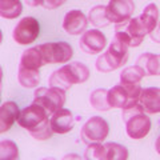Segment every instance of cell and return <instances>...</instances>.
<instances>
[{"mask_svg":"<svg viewBox=\"0 0 160 160\" xmlns=\"http://www.w3.org/2000/svg\"><path fill=\"white\" fill-rule=\"evenodd\" d=\"M128 47H131V40L128 35L122 29H115V35L106 52L99 55L95 67L99 72H112L123 67L128 60Z\"/></svg>","mask_w":160,"mask_h":160,"instance_id":"6da1fadb","label":"cell"},{"mask_svg":"<svg viewBox=\"0 0 160 160\" xmlns=\"http://www.w3.org/2000/svg\"><path fill=\"white\" fill-rule=\"evenodd\" d=\"M89 78V69L82 62H72L69 64H64L56 71H53L49 76V87H58L64 91L69 89L75 84H80L87 82Z\"/></svg>","mask_w":160,"mask_h":160,"instance_id":"7a4b0ae2","label":"cell"},{"mask_svg":"<svg viewBox=\"0 0 160 160\" xmlns=\"http://www.w3.org/2000/svg\"><path fill=\"white\" fill-rule=\"evenodd\" d=\"M122 119L126 124V131L128 136L133 140H139L147 136L148 132L151 131L152 123L144 108L140 104H136L131 108L122 109Z\"/></svg>","mask_w":160,"mask_h":160,"instance_id":"3957f363","label":"cell"},{"mask_svg":"<svg viewBox=\"0 0 160 160\" xmlns=\"http://www.w3.org/2000/svg\"><path fill=\"white\" fill-rule=\"evenodd\" d=\"M142 86L139 84H123L119 83L108 89V102L112 108L127 109L139 104L142 93Z\"/></svg>","mask_w":160,"mask_h":160,"instance_id":"277c9868","label":"cell"},{"mask_svg":"<svg viewBox=\"0 0 160 160\" xmlns=\"http://www.w3.org/2000/svg\"><path fill=\"white\" fill-rule=\"evenodd\" d=\"M18 123L20 127L27 129L28 132H32V131H38L39 128L47 126L51 122L48 119L47 109L38 103H32L31 106H28L23 111H20Z\"/></svg>","mask_w":160,"mask_h":160,"instance_id":"5b68a950","label":"cell"},{"mask_svg":"<svg viewBox=\"0 0 160 160\" xmlns=\"http://www.w3.org/2000/svg\"><path fill=\"white\" fill-rule=\"evenodd\" d=\"M33 103L43 106L48 113H53L63 108L66 103V91L58 87H40L33 93Z\"/></svg>","mask_w":160,"mask_h":160,"instance_id":"8992f818","label":"cell"},{"mask_svg":"<svg viewBox=\"0 0 160 160\" xmlns=\"http://www.w3.org/2000/svg\"><path fill=\"white\" fill-rule=\"evenodd\" d=\"M42 52L43 60L46 64H64L68 63L73 56V49L71 44L66 42L59 43H44L38 46Z\"/></svg>","mask_w":160,"mask_h":160,"instance_id":"52a82bcc","label":"cell"},{"mask_svg":"<svg viewBox=\"0 0 160 160\" xmlns=\"http://www.w3.org/2000/svg\"><path fill=\"white\" fill-rule=\"evenodd\" d=\"M109 133V124L106 119L100 116H92L88 119L80 132V139L84 144L102 143L107 139Z\"/></svg>","mask_w":160,"mask_h":160,"instance_id":"ba28073f","label":"cell"},{"mask_svg":"<svg viewBox=\"0 0 160 160\" xmlns=\"http://www.w3.org/2000/svg\"><path fill=\"white\" fill-rule=\"evenodd\" d=\"M40 33V24L35 18H23L15 26L12 31V39L19 46H27L33 43Z\"/></svg>","mask_w":160,"mask_h":160,"instance_id":"9c48e42d","label":"cell"},{"mask_svg":"<svg viewBox=\"0 0 160 160\" xmlns=\"http://www.w3.org/2000/svg\"><path fill=\"white\" fill-rule=\"evenodd\" d=\"M135 11L133 0H109L107 6V16L111 23L122 24L132 18Z\"/></svg>","mask_w":160,"mask_h":160,"instance_id":"30bf717a","label":"cell"},{"mask_svg":"<svg viewBox=\"0 0 160 160\" xmlns=\"http://www.w3.org/2000/svg\"><path fill=\"white\" fill-rule=\"evenodd\" d=\"M107 46V38L102 31L98 28L87 29L82 36H80L79 47L80 49L87 55H96L100 53Z\"/></svg>","mask_w":160,"mask_h":160,"instance_id":"8fae6325","label":"cell"},{"mask_svg":"<svg viewBox=\"0 0 160 160\" xmlns=\"http://www.w3.org/2000/svg\"><path fill=\"white\" fill-rule=\"evenodd\" d=\"M88 18L79 9H72L66 13L63 20V29L68 35H83L87 31Z\"/></svg>","mask_w":160,"mask_h":160,"instance_id":"7c38bea8","label":"cell"},{"mask_svg":"<svg viewBox=\"0 0 160 160\" xmlns=\"http://www.w3.org/2000/svg\"><path fill=\"white\" fill-rule=\"evenodd\" d=\"M51 127L53 129L55 133H67L69 131H72L73 124H75V118L72 112L67 108H60L56 112L52 113L51 119Z\"/></svg>","mask_w":160,"mask_h":160,"instance_id":"4fadbf2b","label":"cell"},{"mask_svg":"<svg viewBox=\"0 0 160 160\" xmlns=\"http://www.w3.org/2000/svg\"><path fill=\"white\" fill-rule=\"evenodd\" d=\"M115 29H122L128 35L129 40H131V47H139L147 35V32L144 31L143 26L139 22V18H131L126 23L116 24Z\"/></svg>","mask_w":160,"mask_h":160,"instance_id":"5bb4252c","label":"cell"},{"mask_svg":"<svg viewBox=\"0 0 160 160\" xmlns=\"http://www.w3.org/2000/svg\"><path fill=\"white\" fill-rule=\"evenodd\" d=\"M139 104L144 108L147 113L160 112V88L148 87L143 88L139 98Z\"/></svg>","mask_w":160,"mask_h":160,"instance_id":"9a60e30c","label":"cell"},{"mask_svg":"<svg viewBox=\"0 0 160 160\" xmlns=\"http://www.w3.org/2000/svg\"><path fill=\"white\" fill-rule=\"evenodd\" d=\"M20 116L19 106L15 102H6L0 107V132L4 133L9 131L15 122Z\"/></svg>","mask_w":160,"mask_h":160,"instance_id":"2e32d148","label":"cell"},{"mask_svg":"<svg viewBox=\"0 0 160 160\" xmlns=\"http://www.w3.org/2000/svg\"><path fill=\"white\" fill-rule=\"evenodd\" d=\"M136 66L143 69L146 76H160V55L142 53L136 60Z\"/></svg>","mask_w":160,"mask_h":160,"instance_id":"e0dca14e","label":"cell"},{"mask_svg":"<svg viewBox=\"0 0 160 160\" xmlns=\"http://www.w3.org/2000/svg\"><path fill=\"white\" fill-rule=\"evenodd\" d=\"M138 18H139L140 24H142L143 28H144V31L149 35L155 28H156L158 23H159V8H158V6L155 3L148 4V6L144 8L143 13Z\"/></svg>","mask_w":160,"mask_h":160,"instance_id":"ac0fdd59","label":"cell"},{"mask_svg":"<svg viewBox=\"0 0 160 160\" xmlns=\"http://www.w3.org/2000/svg\"><path fill=\"white\" fill-rule=\"evenodd\" d=\"M20 67L24 68H29V69H39L40 67L46 66L42 56V52L39 51L38 47H32L26 49L22 53V58H20Z\"/></svg>","mask_w":160,"mask_h":160,"instance_id":"d6986e66","label":"cell"},{"mask_svg":"<svg viewBox=\"0 0 160 160\" xmlns=\"http://www.w3.org/2000/svg\"><path fill=\"white\" fill-rule=\"evenodd\" d=\"M18 80L20 86L24 88H35L40 83V72L39 69H29L19 66Z\"/></svg>","mask_w":160,"mask_h":160,"instance_id":"ffe728a7","label":"cell"},{"mask_svg":"<svg viewBox=\"0 0 160 160\" xmlns=\"http://www.w3.org/2000/svg\"><path fill=\"white\" fill-rule=\"evenodd\" d=\"M23 12L20 0H0V15L4 19H16Z\"/></svg>","mask_w":160,"mask_h":160,"instance_id":"44dd1931","label":"cell"},{"mask_svg":"<svg viewBox=\"0 0 160 160\" xmlns=\"http://www.w3.org/2000/svg\"><path fill=\"white\" fill-rule=\"evenodd\" d=\"M89 103L96 111H109L112 107L108 102V89L98 88L89 95Z\"/></svg>","mask_w":160,"mask_h":160,"instance_id":"7402d4cb","label":"cell"},{"mask_svg":"<svg viewBox=\"0 0 160 160\" xmlns=\"http://www.w3.org/2000/svg\"><path fill=\"white\" fill-rule=\"evenodd\" d=\"M88 22L96 28L107 27L109 23L107 16V6H96L88 12Z\"/></svg>","mask_w":160,"mask_h":160,"instance_id":"603a6c76","label":"cell"},{"mask_svg":"<svg viewBox=\"0 0 160 160\" xmlns=\"http://www.w3.org/2000/svg\"><path fill=\"white\" fill-rule=\"evenodd\" d=\"M146 76V73L139 66H131L124 68L120 73V83L123 84H139L142 79Z\"/></svg>","mask_w":160,"mask_h":160,"instance_id":"cb8c5ba5","label":"cell"},{"mask_svg":"<svg viewBox=\"0 0 160 160\" xmlns=\"http://www.w3.org/2000/svg\"><path fill=\"white\" fill-rule=\"evenodd\" d=\"M106 159L107 160H126L128 159V149L118 143H106Z\"/></svg>","mask_w":160,"mask_h":160,"instance_id":"d4e9b609","label":"cell"},{"mask_svg":"<svg viewBox=\"0 0 160 160\" xmlns=\"http://www.w3.org/2000/svg\"><path fill=\"white\" fill-rule=\"evenodd\" d=\"M0 158L2 160H16L19 159V148L12 140H2L0 143Z\"/></svg>","mask_w":160,"mask_h":160,"instance_id":"484cf974","label":"cell"},{"mask_svg":"<svg viewBox=\"0 0 160 160\" xmlns=\"http://www.w3.org/2000/svg\"><path fill=\"white\" fill-rule=\"evenodd\" d=\"M84 159L87 160H107L106 159V147L100 143H91L87 146L84 152Z\"/></svg>","mask_w":160,"mask_h":160,"instance_id":"4316f807","label":"cell"},{"mask_svg":"<svg viewBox=\"0 0 160 160\" xmlns=\"http://www.w3.org/2000/svg\"><path fill=\"white\" fill-rule=\"evenodd\" d=\"M28 133L31 135L33 139L40 140V142H42V140H47V139H49L55 132H53V129H52V127H51V123H48L47 126H44V127H42V128H39L38 131H32V132H28Z\"/></svg>","mask_w":160,"mask_h":160,"instance_id":"83f0119b","label":"cell"},{"mask_svg":"<svg viewBox=\"0 0 160 160\" xmlns=\"http://www.w3.org/2000/svg\"><path fill=\"white\" fill-rule=\"evenodd\" d=\"M67 0H43L42 6L46 9H56L60 6H63Z\"/></svg>","mask_w":160,"mask_h":160,"instance_id":"f1b7e54d","label":"cell"},{"mask_svg":"<svg viewBox=\"0 0 160 160\" xmlns=\"http://www.w3.org/2000/svg\"><path fill=\"white\" fill-rule=\"evenodd\" d=\"M149 36H151V40H152V42L160 44V22L158 23L156 28H155L153 31H152L151 33H149Z\"/></svg>","mask_w":160,"mask_h":160,"instance_id":"f546056e","label":"cell"},{"mask_svg":"<svg viewBox=\"0 0 160 160\" xmlns=\"http://www.w3.org/2000/svg\"><path fill=\"white\" fill-rule=\"evenodd\" d=\"M24 2L29 7H38V6H42L43 0H24Z\"/></svg>","mask_w":160,"mask_h":160,"instance_id":"4dcf8cb0","label":"cell"},{"mask_svg":"<svg viewBox=\"0 0 160 160\" xmlns=\"http://www.w3.org/2000/svg\"><path fill=\"white\" fill-rule=\"evenodd\" d=\"M155 149H156V152L160 155V136L156 139V142H155Z\"/></svg>","mask_w":160,"mask_h":160,"instance_id":"1f68e13d","label":"cell"},{"mask_svg":"<svg viewBox=\"0 0 160 160\" xmlns=\"http://www.w3.org/2000/svg\"><path fill=\"white\" fill-rule=\"evenodd\" d=\"M66 158H76V159H79L78 155H68V156H66ZM66 158H64V159H66Z\"/></svg>","mask_w":160,"mask_h":160,"instance_id":"d6a6232c","label":"cell"}]
</instances>
